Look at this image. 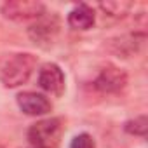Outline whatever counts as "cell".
I'll use <instances>...</instances> for the list:
<instances>
[{
  "instance_id": "8fae6325",
  "label": "cell",
  "mask_w": 148,
  "mask_h": 148,
  "mask_svg": "<svg viewBox=\"0 0 148 148\" xmlns=\"http://www.w3.org/2000/svg\"><path fill=\"white\" fill-rule=\"evenodd\" d=\"M146 125H148V120H146V115H139V117H134L131 120H127L124 124V131L127 134H132V136H145L146 134Z\"/></svg>"
},
{
  "instance_id": "9c48e42d",
  "label": "cell",
  "mask_w": 148,
  "mask_h": 148,
  "mask_svg": "<svg viewBox=\"0 0 148 148\" xmlns=\"http://www.w3.org/2000/svg\"><path fill=\"white\" fill-rule=\"evenodd\" d=\"M94 21H96L94 9L89 7L87 4H79L68 12V26L73 30L86 32V30L92 28Z\"/></svg>"
},
{
  "instance_id": "30bf717a",
  "label": "cell",
  "mask_w": 148,
  "mask_h": 148,
  "mask_svg": "<svg viewBox=\"0 0 148 148\" xmlns=\"http://www.w3.org/2000/svg\"><path fill=\"white\" fill-rule=\"evenodd\" d=\"M132 4L131 2H101L99 9L103 11L105 18H112V19H122L129 14Z\"/></svg>"
},
{
  "instance_id": "ba28073f",
  "label": "cell",
  "mask_w": 148,
  "mask_h": 148,
  "mask_svg": "<svg viewBox=\"0 0 148 148\" xmlns=\"http://www.w3.org/2000/svg\"><path fill=\"white\" fill-rule=\"evenodd\" d=\"M16 101H18L19 110L30 117H42L52 110V103L47 99V96H44L40 92H33V91L19 92Z\"/></svg>"
},
{
  "instance_id": "7c38bea8",
  "label": "cell",
  "mask_w": 148,
  "mask_h": 148,
  "mask_svg": "<svg viewBox=\"0 0 148 148\" xmlns=\"http://www.w3.org/2000/svg\"><path fill=\"white\" fill-rule=\"evenodd\" d=\"M70 148H96V143H94V139H92L91 134L80 132V134H77L75 138L71 139Z\"/></svg>"
},
{
  "instance_id": "277c9868",
  "label": "cell",
  "mask_w": 148,
  "mask_h": 148,
  "mask_svg": "<svg viewBox=\"0 0 148 148\" xmlns=\"http://www.w3.org/2000/svg\"><path fill=\"white\" fill-rule=\"evenodd\" d=\"M58 33H59V18L56 14H44L28 28V37L35 45L40 47L52 45Z\"/></svg>"
},
{
  "instance_id": "8992f818",
  "label": "cell",
  "mask_w": 148,
  "mask_h": 148,
  "mask_svg": "<svg viewBox=\"0 0 148 148\" xmlns=\"http://www.w3.org/2000/svg\"><path fill=\"white\" fill-rule=\"evenodd\" d=\"M145 40H146V35L143 32H134V33H125V35L110 38L106 42V47L110 52H113L119 58H131L141 51Z\"/></svg>"
},
{
  "instance_id": "3957f363",
  "label": "cell",
  "mask_w": 148,
  "mask_h": 148,
  "mask_svg": "<svg viewBox=\"0 0 148 148\" xmlns=\"http://www.w3.org/2000/svg\"><path fill=\"white\" fill-rule=\"evenodd\" d=\"M0 12L5 19L11 21H37L45 14V5L42 2H32V0H11L2 4Z\"/></svg>"
},
{
  "instance_id": "52a82bcc",
  "label": "cell",
  "mask_w": 148,
  "mask_h": 148,
  "mask_svg": "<svg viewBox=\"0 0 148 148\" xmlns=\"http://www.w3.org/2000/svg\"><path fill=\"white\" fill-rule=\"evenodd\" d=\"M38 87L54 96H61L64 92V89H66L64 73L56 63L42 64V68L38 71Z\"/></svg>"
},
{
  "instance_id": "6da1fadb",
  "label": "cell",
  "mask_w": 148,
  "mask_h": 148,
  "mask_svg": "<svg viewBox=\"0 0 148 148\" xmlns=\"http://www.w3.org/2000/svg\"><path fill=\"white\" fill-rule=\"evenodd\" d=\"M37 66V58L30 52L7 54L0 63V82L5 87L14 89L28 82Z\"/></svg>"
},
{
  "instance_id": "5b68a950",
  "label": "cell",
  "mask_w": 148,
  "mask_h": 148,
  "mask_svg": "<svg viewBox=\"0 0 148 148\" xmlns=\"http://www.w3.org/2000/svg\"><path fill=\"white\" fill-rule=\"evenodd\" d=\"M127 84V75L125 71L113 66V64H106L99 73L98 77L94 79L92 86L94 89H98L99 92L103 94H113V92H119L125 87Z\"/></svg>"
},
{
  "instance_id": "7a4b0ae2",
  "label": "cell",
  "mask_w": 148,
  "mask_h": 148,
  "mask_svg": "<svg viewBox=\"0 0 148 148\" xmlns=\"http://www.w3.org/2000/svg\"><path fill=\"white\" fill-rule=\"evenodd\" d=\"M64 134V124L59 117H47L30 125L26 139L30 148H59Z\"/></svg>"
}]
</instances>
